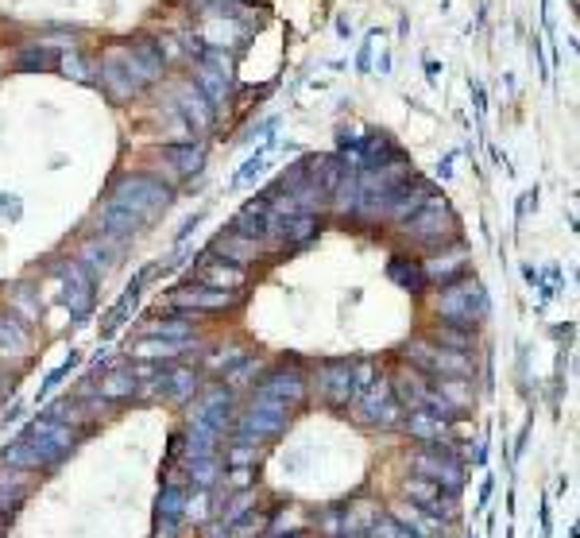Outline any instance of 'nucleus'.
I'll return each mask as SVG.
<instances>
[{"mask_svg":"<svg viewBox=\"0 0 580 538\" xmlns=\"http://www.w3.org/2000/svg\"><path fill=\"white\" fill-rule=\"evenodd\" d=\"M113 206L128 210L132 217H140V221L147 225L155 213L171 206V186L147 179V175H128V179L113 190Z\"/></svg>","mask_w":580,"mask_h":538,"instance_id":"1","label":"nucleus"},{"mask_svg":"<svg viewBox=\"0 0 580 538\" xmlns=\"http://www.w3.org/2000/svg\"><path fill=\"white\" fill-rule=\"evenodd\" d=\"M101 78H105V86L113 90V97H132V93H140L151 82L144 70H140V62L132 59V51L128 47H116L105 55L101 62Z\"/></svg>","mask_w":580,"mask_h":538,"instance_id":"2","label":"nucleus"},{"mask_svg":"<svg viewBox=\"0 0 580 538\" xmlns=\"http://www.w3.org/2000/svg\"><path fill=\"white\" fill-rule=\"evenodd\" d=\"M453 229H457V217L445 210L441 202H430L414 217H406V233L414 240H422V244H437V240L445 244V240L453 237Z\"/></svg>","mask_w":580,"mask_h":538,"instance_id":"3","label":"nucleus"},{"mask_svg":"<svg viewBox=\"0 0 580 538\" xmlns=\"http://www.w3.org/2000/svg\"><path fill=\"white\" fill-rule=\"evenodd\" d=\"M240 299L236 291H213V287H190V291H178L174 306H190V310H225Z\"/></svg>","mask_w":580,"mask_h":538,"instance_id":"4","label":"nucleus"},{"mask_svg":"<svg viewBox=\"0 0 580 538\" xmlns=\"http://www.w3.org/2000/svg\"><path fill=\"white\" fill-rule=\"evenodd\" d=\"M232 233L244 240H252V244H260L267 233H271V221H267V202H252V206H244V210L236 213V221H232Z\"/></svg>","mask_w":580,"mask_h":538,"instance_id":"5","label":"nucleus"},{"mask_svg":"<svg viewBox=\"0 0 580 538\" xmlns=\"http://www.w3.org/2000/svg\"><path fill=\"white\" fill-rule=\"evenodd\" d=\"M275 229H279L283 244H302V240H310L314 233H318L321 221L314 217V213H287V217L275 221Z\"/></svg>","mask_w":580,"mask_h":538,"instance_id":"6","label":"nucleus"},{"mask_svg":"<svg viewBox=\"0 0 580 538\" xmlns=\"http://www.w3.org/2000/svg\"><path fill=\"white\" fill-rule=\"evenodd\" d=\"M178 101H182V113L190 117V124L202 132V128H209V120H213V105H209V97H205L194 82H186L182 90H178Z\"/></svg>","mask_w":580,"mask_h":538,"instance_id":"7","label":"nucleus"},{"mask_svg":"<svg viewBox=\"0 0 580 538\" xmlns=\"http://www.w3.org/2000/svg\"><path fill=\"white\" fill-rule=\"evenodd\" d=\"M198 279H202L205 287H213V291H236V287H244L248 283V271L244 268H232V264H205L198 271Z\"/></svg>","mask_w":580,"mask_h":538,"instance_id":"8","label":"nucleus"},{"mask_svg":"<svg viewBox=\"0 0 580 538\" xmlns=\"http://www.w3.org/2000/svg\"><path fill=\"white\" fill-rule=\"evenodd\" d=\"M128 51H132V59L140 62V70H144L151 82L163 74L167 59H163V51H159V43H155V39H132V43H128Z\"/></svg>","mask_w":580,"mask_h":538,"instance_id":"9","label":"nucleus"},{"mask_svg":"<svg viewBox=\"0 0 580 538\" xmlns=\"http://www.w3.org/2000/svg\"><path fill=\"white\" fill-rule=\"evenodd\" d=\"M194 86H198L202 93L209 90V101H225V97H229V90H232V74L205 59L202 74H198V82H194Z\"/></svg>","mask_w":580,"mask_h":538,"instance_id":"10","label":"nucleus"},{"mask_svg":"<svg viewBox=\"0 0 580 538\" xmlns=\"http://www.w3.org/2000/svg\"><path fill=\"white\" fill-rule=\"evenodd\" d=\"M422 271H426V279H441V283L453 287L468 268H464V252H453V256H437V260H430Z\"/></svg>","mask_w":580,"mask_h":538,"instance_id":"11","label":"nucleus"},{"mask_svg":"<svg viewBox=\"0 0 580 538\" xmlns=\"http://www.w3.org/2000/svg\"><path fill=\"white\" fill-rule=\"evenodd\" d=\"M387 275H391L395 283H403L406 291H422V287L430 283V279H426V271L418 268L414 260H406V256H395V260H391V268H387Z\"/></svg>","mask_w":580,"mask_h":538,"instance_id":"12","label":"nucleus"},{"mask_svg":"<svg viewBox=\"0 0 580 538\" xmlns=\"http://www.w3.org/2000/svg\"><path fill=\"white\" fill-rule=\"evenodd\" d=\"M16 66H20L24 74L55 70V66H58V55H55V51H47V47H24V51H20V59H16Z\"/></svg>","mask_w":580,"mask_h":538,"instance_id":"13","label":"nucleus"},{"mask_svg":"<svg viewBox=\"0 0 580 538\" xmlns=\"http://www.w3.org/2000/svg\"><path fill=\"white\" fill-rule=\"evenodd\" d=\"M163 159H167V163H174V167H178V171H186V175H190V171H198V167H202V148H163Z\"/></svg>","mask_w":580,"mask_h":538,"instance_id":"14","label":"nucleus"},{"mask_svg":"<svg viewBox=\"0 0 580 538\" xmlns=\"http://www.w3.org/2000/svg\"><path fill=\"white\" fill-rule=\"evenodd\" d=\"M178 349H186V341H155V337H144L136 345V357H171Z\"/></svg>","mask_w":580,"mask_h":538,"instance_id":"15","label":"nucleus"},{"mask_svg":"<svg viewBox=\"0 0 580 538\" xmlns=\"http://www.w3.org/2000/svg\"><path fill=\"white\" fill-rule=\"evenodd\" d=\"M198 4H202V12L205 16H221V20H225V16H240V0H198Z\"/></svg>","mask_w":580,"mask_h":538,"instance_id":"16","label":"nucleus"},{"mask_svg":"<svg viewBox=\"0 0 580 538\" xmlns=\"http://www.w3.org/2000/svg\"><path fill=\"white\" fill-rule=\"evenodd\" d=\"M376 39H379V31H372V35L364 39V47H360V55H356V70H364V74L372 70V43H376Z\"/></svg>","mask_w":580,"mask_h":538,"instance_id":"17","label":"nucleus"},{"mask_svg":"<svg viewBox=\"0 0 580 538\" xmlns=\"http://www.w3.org/2000/svg\"><path fill=\"white\" fill-rule=\"evenodd\" d=\"M66 70H70V78H78V82H89L86 66H82L78 59H66Z\"/></svg>","mask_w":580,"mask_h":538,"instance_id":"18","label":"nucleus"},{"mask_svg":"<svg viewBox=\"0 0 580 538\" xmlns=\"http://www.w3.org/2000/svg\"><path fill=\"white\" fill-rule=\"evenodd\" d=\"M426 78H430L434 86H437V82H441V66H437L434 59H426Z\"/></svg>","mask_w":580,"mask_h":538,"instance_id":"19","label":"nucleus"},{"mask_svg":"<svg viewBox=\"0 0 580 538\" xmlns=\"http://www.w3.org/2000/svg\"><path fill=\"white\" fill-rule=\"evenodd\" d=\"M391 70V51H383V59H379V74H387Z\"/></svg>","mask_w":580,"mask_h":538,"instance_id":"20","label":"nucleus"}]
</instances>
